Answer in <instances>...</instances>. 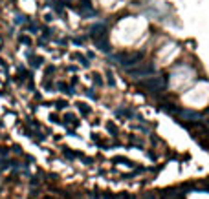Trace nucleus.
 <instances>
[{
  "instance_id": "1",
  "label": "nucleus",
  "mask_w": 209,
  "mask_h": 199,
  "mask_svg": "<svg viewBox=\"0 0 209 199\" xmlns=\"http://www.w3.org/2000/svg\"><path fill=\"white\" fill-rule=\"evenodd\" d=\"M128 71H130L132 75L147 77V75H152V73H154V68H152V66H143L141 69H139V68H136V69H128Z\"/></svg>"
}]
</instances>
